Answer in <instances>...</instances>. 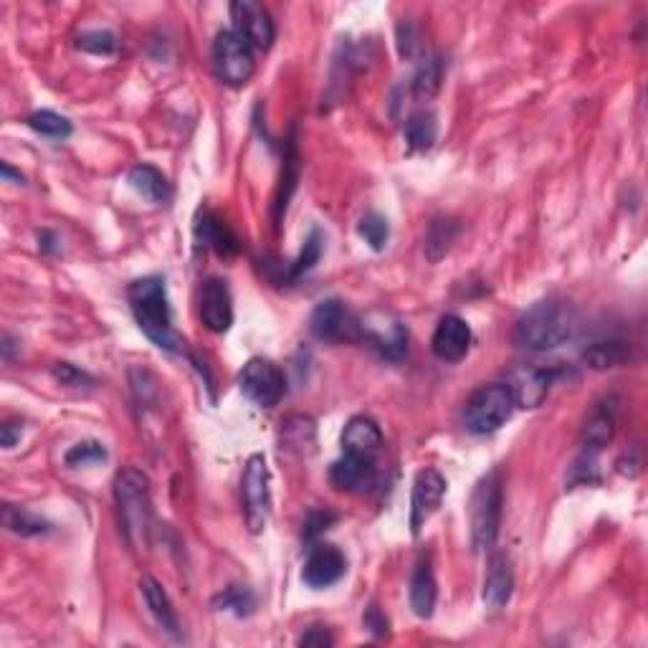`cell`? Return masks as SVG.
I'll return each instance as SVG.
<instances>
[{
	"mask_svg": "<svg viewBox=\"0 0 648 648\" xmlns=\"http://www.w3.org/2000/svg\"><path fill=\"white\" fill-rule=\"evenodd\" d=\"M504 507V479L502 469H492L476 481L469 502L471 545L476 552H489L497 545L499 527H502Z\"/></svg>",
	"mask_w": 648,
	"mask_h": 648,
	"instance_id": "cell-3",
	"label": "cell"
},
{
	"mask_svg": "<svg viewBox=\"0 0 648 648\" xmlns=\"http://www.w3.org/2000/svg\"><path fill=\"white\" fill-rule=\"evenodd\" d=\"M54 378L59 380L61 385H66V388H89V385H94L92 375H87L84 370L71 365V362H56Z\"/></svg>",
	"mask_w": 648,
	"mask_h": 648,
	"instance_id": "cell-38",
	"label": "cell"
},
{
	"mask_svg": "<svg viewBox=\"0 0 648 648\" xmlns=\"http://www.w3.org/2000/svg\"><path fill=\"white\" fill-rule=\"evenodd\" d=\"M114 499H117L119 524L132 545H145L150 535L152 504L150 481L142 471L125 469L114 479Z\"/></svg>",
	"mask_w": 648,
	"mask_h": 648,
	"instance_id": "cell-4",
	"label": "cell"
},
{
	"mask_svg": "<svg viewBox=\"0 0 648 648\" xmlns=\"http://www.w3.org/2000/svg\"><path fill=\"white\" fill-rule=\"evenodd\" d=\"M130 309L135 314V322L150 342H155L160 350L180 355L185 352V340L175 332L173 312H170V299L165 279L160 274L142 276L132 281L127 289Z\"/></svg>",
	"mask_w": 648,
	"mask_h": 648,
	"instance_id": "cell-2",
	"label": "cell"
},
{
	"mask_svg": "<svg viewBox=\"0 0 648 648\" xmlns=\"http://www.w3.org/2000/svg\"><path fill=\"white\" fill-rule=\"evenodd\" d=\"M231 18L233 31L246 38L251 44V49H271V44H274L276 38V26L266 8H261L254 0H236V3H231Z\"/></svg>",
	"mask_w": 648,
	"mask_h": 648,
	"instance_id": "cell-10",
	"label": "cell"
},
{
	"mask_svg": "<svg viewBox=\"0 0 648 648\" xmlns=\"http://www.w3.org/2000/svg\"><path fill=\"white\" fill-rule=\"evenodd\" d=\"M213 605L218 611H228L238 618H246L256 611V595L246 585H231L221 595L213 598Z\"/></svg>",
	"mask_w": 648,
	"mask_h": 648,
	"instance_id": "cell-31",
	"label": "cell"
},
{
	"mask_svg": "<svg viewBox=\"0 0 648 648\" xmlns=\"http://www.w3.org/2000/svg\"><path fill=\"white\" fill-rule=\"evenodd\" d=\"M309 330L322 342H357L365 335L357 314L342 299L319 302L309 317Z\"/></svg>",
	"mask_w": 648,
	"mask_h": 648,
	"instance_id": "cell-8",
	"label": "cell"
},
{
	"mask_svg": "<svg viewBox=\"0 0 648 648\" xmlns=\"http://www.w3.org/2000/svg\"><path fill=\"white\" fill-rule=\"evenodd\" d=\"M357 233H360V238L368 243L370 249L383 251L385 246H388V238H390L388 218L380 216V213L375 211L365 213V216L360 218V223H357Z\"/></svg>",
	"mask_w": 648,
	"mask_h": 648,
	"instance_id": "cell-34",
	"label": "cell"
},
{
	"mask_svg": "<svg viewBox=\"0 0 648 648\" xmlns=\"http://www.w3.org/2000/svg\"><path fill=\"white\" fill-rule=\"evenodd\" d=\"M471 340H474V337H471V327L466 324V319H461L459 314H446V317H441V322L436 324L431 350L438 360L459 362L469 355Z\"/></svg>",
	"mask_w": 648,
	"mask_h": 648,
	"instance_id": "cell-15",
	"label": "cell"
},
{
	"mask_svg": "<svg viewBox=\"0 0 648 648\" xmlns=\"http://www.w3.org/2000/svg\"><path fill=\"white\" fill-rule=\"evenodd\" d=\"M512 590H514L512 560H509L504 552H494V555L489 557V570H486L481 600H484L486 608L499 611V608H504V605L509 603Z\"/></svg>",
	"mask_w": 648,
	"mask_h": 648,
	"instance_id": "cell-19",
	"label": "cell"
},
{
	"mask_svg": "<svg viewBox=\"0 0 648 648\" xmlns=\"http://www.w3.org/2000/svg\"><path fill=\"white\" fill-rule=\"evenodd\" d=\"M200 319L206 324L208 332H216V335H223V332L231 330L233 324V299L231 289L223 279L218 276H211V279L203 281L200 287Z\"/></svg>",
	"mask_w": 648,
	"mask_h": 648,
	"instance_id": "cell-13",
	"label": "cell"
},
{
	"mask_svg": "<svg viewBox=\"0 0 648 648\" xmlns=\"http://www.w3.org/2000/svg\"><path fill=\"white\" fill-rule=\"evenodd\" d=\"M195 238L203 243L206 249L216 251L218 256H236L241 251L236 233L228 228L226 221L216 216L213 211H200L195 218Z\"/></svg>",
	"mask_w": 648,
	"mask_h": 648,
	"instance_id": "cell-20",
	"label": "cell"
},
{
	"mask_svg": "<svg viewBox=\"0 0 648 648\" xmlns=\"http://www.w3.org/2000/svg\"><path fill=\"white\" fill-rule=\"evenodd\" d=\"M342 451L345 454L355 456H368V459H375V456L383 451L385 438L383 431H380L378 423L368 416H352L350 421L342 428Z\"/></svg>",
	"mask_w": 648,
	"mask_h": 648,
	"instance_id": "cell-17",
	"label": "cell"
},
{
	"mask_svg": "<svg viewBox=\"0 0 648 648\" xmlns=\"http://www.w3.org/2000/svg\"><path fill=\"white\" fill-rule=\"evenodd\" d=\"M21 433H23V423H3L0 426V443H3V449H13L18 441H21Z\"/></svg>",
	"mask_w": 648,
	"mask_h": 648,
	"instance_id": "cell-42",
	"label": "cell"
},
{
	"mask_svg": "<svg viewBox=\"0 0 648 648\" xmlns=\"http://www.w3.org/2000/svg\"><path fill=\"white\" fill-rule=\"evenodd\" d=\"M398 51L403 59H416L421 51V31L413 23H400L398 26Z\"/></svg>",
	"mask_w": 648,
	"mask_h": 648,
	"instance_id": "cell-39",
	"label": "cell"
},
{
	"mask_svg": "<svg viewBox=\"0 0 648 648\" xmlns=\"http://www.w3.org/2000/svg\"><path fill=\"white\" fill-rule=\"evenodd\" d=\"M332 484L347 494H368L378 484V466L368 456L345 454L330 469Z\"/></svg>",
	"mask_w": 648,
	"mask_h": 648,
	"instance_id": "cell-14",
	"label": "cell"
},
{
	"mask_svg": "<svg viewBox=\"0 0 648 648\" xmlns=\"http://www.w3.org/2000/svg\"><path fill=\"white\" fill-rule=\"evenodd\" d=\"M362 623H365V628H368L370 633H373L375 638H385L388 636V618L383 616V611H380L378 605H370L368 611H365V616H362Z\"/></svg>",
	"mask_w": 648,
	"mask_h": 648,
	"instance_id": "cell-40",
	"label": "cell"
},
{
	"mask_svg": "<svg viewBox=\"0 0 648 648\" xmlns=\"http://www.w3.org/2000/svg\"><path fill=\"white\" fill-rule=\"evenodd\" d=\"M213 69L228 87H246L256 71L254 49L233 28L221 31L213 41Z\"/></svg>",
	"mask_w": 648,
	"mask_h": 648,
	"instance_id": "cell-6",
	"label": "cell"
},
{
	"mask_svg": "<svg viewBox=\"0 0 648 648\" xmlns=\"http://www.w3.org/2000/svg\"><path fill=\"white\" fill-rule=\"evenodd\" d=\"M443 84V59L438 54L426 56L411 79V94L418 99H433Z\"/></svg>",
	"mask_w": 648,
	"mask_h": 648,
	"instance_id": "cell-28",
	"label": "cell"
},
{
	"mask_svg": "<svg viewBox=\"0 0 648 648\" xmlns=\"http://www.w3.org/2000/svg\"><path fill=\"white\" fill-rule=\"evenodd\" d=\"M3 524H6L8 530L16 532L21 537H36V535H49L51 524L46 519L36 517L28 509L13 507V504H6L3 507Z\"/></svg>",
	"mask_w": 648,
	"mask_h": 648,
	"instance_id": "cell-30",
	"label": "cell"
},
{
	"mask_svg": "<svg viewBox=\"0 0 648 648\" xmlns=\"http://www.w3.org/2000/svg\"><path fill=\"white\" fill-rule=\"evenodd\" d=\"M446 494V479L436 469H421L413 479L411 494V532L421 535L428 519L438 512Z\"/></svg>",
	"mask_w": 648,
	"mask_h": 648,
	"instance_id": "cell-11",
	"label": "cell"
},
{
	"mask_svg": "<svg viewBox=\"0 0 648 648\" xmlns=\"http://www.w3.org/2000/svg\"><path fill=\"white\" fill-rule=\"evenodd\" d=\"M347 573V557L340 547L335 545H314L309 552L307 562H304L302 580L312 590L332 588L340 583Z\"/></svg>",
	"mask_w": 648,
	"mask_h": 648,
	"instance_id": "cell-12",
	"label": "cell"
},
{
	"mask_svg": "<svg viewBox=\"0 0 648 648\" xmlns=\"http://www.w3.org/2000/svg\"><path fill=\"white\" fill-rule=\"evenodd\" d=\"M241 499L249 530H264L271 517V474L264 454H254L246 461L241 479Z\"/></svg>",
	"mask_w": 648,
	"mask_h": 648,
	"instance_id": "cell-7",
	"label": "cell"
},
{
	"mask_svg": "<svg viewBox=\"0 0 648 648\" xmlns=\"http://www.w3.org/2000/svg\"><path fill=\"white\" fill-rule=\"evenodd\" d=\"M26 122L33 132H38V135H44V137H54V140H66V137L74 132V127H71L69 119H66L64 114L51 112V109L33 112Z\"/></svg>",
	"mask_w": 648,
	"mask_h": 648,
	"instance_id": "cell-33",
	"label": "cell"
},
{
	"mask_svg": "<svg viewBox=\"0 0 648 648\" xmlns=\"http://www.w3.org/2000/svg\"><path fill=\"white\" fill-rule=\"evenodd\" d=\"M456 236H459V226H456L451 218H436V221H431L426 233V243H423L428 259L441 261L443 256L449 254L451 243L456 241Z\"/></svg>",
	"mask_w": 648,
	"mask_h": 648,
	"instance_id": "cell-29",
	"label": "cell"
},
{
	"mask_svg": "<svg viewBox=\"0 0 648 648\" xmlns=\"http://www.w3.org/2000/svg\"><path fill=\"white\" fill-rule=\"evenodd\" d=\"M107 449L99 441H79L74 443L69 451L64 454V464L69 469H81V466H92L107 461Z\"/></svg>",
	"mask_w": 648,
	"mask_h": 648,
	"instance_id": "cell-35",
	"label": "cell"
},
{
	"mask_svg": "<svg viewBox=\"0 0 648 648\" xmlns=\"http://www.w3.org/2000/svg\"><path fill=\"white\" fill-rule=\"evenodd\" d=\"M631 360V345L621 340H600L583 350V362L593 370L621 368Z\"/></svg>",
	"mask_w": 648,
	"mask_h": 648,
	"instance_id": "cell-25",
	"label": "cell"
},
{
	"mask_svg": "<svg viewBox=\"0 0 648 648\" xmlns=\"http://www.w3.org/2000/svg\"><path fill=\"white\" fill-rule=\"evenodd\" d=\"M299 183V150L294 135L289 137L287 145H284V165H281V180L279 190H276V203H274V218L276 226L281 223V216L287 213L289 200H292L294 190H297Z\"/></svg>",
	"mask_w": 648,
	"mask_h": 648,
	"instance_id": "cell-24",
	"label": "cell"
},
{
	"mask_svg": "<svg viewBox=\"0 0 648 648\" xmlns=\"http://www.w3.org/2000/svg\"><path fill=\"white\" fill-rule=\"evenodd\" d=\"M438 600V585L433 578V567L428 557H421L416 562L411 578V608L418 618H431L436 611Z\"/></svg>",
	"mask_w": 648,
	"mask_h": 648,
	"instance_id": "cell-22",
	"label": "cell"
},
{
	"mask_svg": "<svg viewBox=\"0 0 648 648\" xmlns=\"http://www.w3.org/2000/svg\"><path fill=\"white\" fill-rule=\"evenodd\" d=\"M332 643H335V636H332L330 631L324 626H312L307 633H304L302 638H299V646H307V648H330Z\"/></svg>",
	"mask_w": 648,
	"mask_h": 648,
	"instance_id": "cell-41",
	"label": "cell"
},
{
	"mask_svg": "<svg viewBox=\"0 0 648 648\" xmlns=\"http://www.w3.org/2000/svg\"><path fill=\"white\" fill-rule=\"evenodd\" d=\"M555 380V373L545 368H535V365H524V368L514 370L509 388H512L514 403L519 408H537L542 400L550 393V385Z\"/></svg>",
	"mask_w": 648,
	"mask_h": 648,
	"instance_id": "cell-18",
	"label": "cell"
},
{
	"mask_svg": "<svg viewBox=\"0 0 648 648\" xmlns=\"http://www.w3.org/2000/svg\"><path fill=\"white\" fill-rule=\"evenodd\" d=\"M76 49L94 56H109L117 51V36L112 31H87L76 36Z\"/></svg>",
	"mask_w": 648,
	"mask_h": 648,
	"instance_id": "cell-36",
	"label": "cell"
},
{
	"mask_svg": "<svg viewBox=\"0 0 648 648\" xmlns=\"http://www.w3.org/2000/svg\"><path fill=\"white\" fill-rule=\"evenodd\" d=\"M127 183L132 185L135 193H140L142 198H147L150 203H157V206H162V203H168V200L173 198V185L168 183V178L157 168H152V165H145V162L135 165V168L130 170Z\"/></svg>",
	"mask_w": 648,
	"mask_h": 648,
	"instance_id": "cell-23",
	"label": "cell"
},
{
	"mask_svg": "<svg viewBox=\"0 0 648 648\" xmlns=\"http://www.w3.org/2000/svg\"><path fill=\"white\" fill-rule=\"evenodd\" d=\"M140 590H142V598H145L147 611H150V616L155 618L157 626L168 633L170 638H175V641H178L180 621H178V613H175L173 603H170L168 593L162 590V585L157 583L155 578H142Z\"/></svg>",
	"mask_w": 648,
	"mask_h": 648,
	"instance_id": "cell-21",
	"label": "cell"
},
{
	"mask_svg": "<svg viewBox=\"0 0 648 648\" xmlns=\"http://www.w3.org/2000/svg\"><path fill=\"white\" fill-rule=\"evenodd\" d=\"M238 385H241L243 395L261 408H274L287 393V380H284L279 365L264 360V357H251L243 365V370L238 373Z\"/></svg>",
	"mask_w": 648,
	"mask_h": 648,
	"instance_id": "cell-9",
	"label": "cell"
},
{
	"mask_svg": "<svg viewBox=\"0 0 648 648\" xmlns=\"http://www.w3.org/2000/svg\"><path fill=\"white\" fill-rule=\"evenodd\" d=\"M317 431H314V421L307 416H292L281 423L279 443L281 449L292 451V454H312L314 443H317Z\"/></svg>",
	"mask_w": 648,
	"mask_h": 648,
	"instance_id": "cell-26",
	"label": "cell"
},
{
	"mask_svg": "<svg viewBox=\"0 0 648 648\" xmlns=\"http://www.w3.org/2000/svg\"><path fill=\"white\" fill-rule=\"evenodd\" d=\"M335 522H337L335 512H330V509H314V512L307 514V519H304L302 524V540L317 542Z\"/></svg>",
	"mask_w": 648,
	"mask_h": 648,
	"instance_id": "cell-37",
	"label": "cell"
},
{
	"mask_svg": "<svg viewBox=\"0 0 648 648\" xmlns=\"http://www.w3.org/2000/svg\"><path fill=\"white\" fill-rule=\"evenodd\" d=\"M0 173H3V178L13 180L16 185H26V178H23V175L18 173V170H13L11 162H3V165H0Z\"/></svg>",
	"mask_w": 648,
	"mask_h": 648,
	"instance_id": "cell-44",
	"label": "cell"
},
{
	"mask_svg": "<svg viewBox=\"0 0 648 648\" xmlns=\"http://www.w3.org/2000/svg\"><path fill=\"white\" fill-rule=\"evenodd\" d=\"M13 350H16V340L11 335L3 337V345H0V352H3V360L11 362L13 360Z\"/></svg>",
	"mask_w": 648,
	"mask_h": 648,
	"instance_id": "cell-45",
	"label": "cell"
},
{
	"mask_svg": "<svg viewBox=\"0 0 648 648\" xmlns=\"http://www.w3.org/2000/svg\"><path fill=\"white\" fill-rule=\"evenodd\" d=\"M322 251H324L322 231H319V228H312L309 236L304 238V246L302 251H299L297 261H294L292 269H289V279L294 281V279H302L304 274H309V271L319 264V259H322Z\"/></svg>",
	"mask_w": 648,
	"mask_h": 648,
	"instance_id": "cell-32",
	"label": "cell"
},
{
	"mask_svg": "<svg viewBox=\"0 0 648 648\" xmlns=\"http://www.w3.org/2000/svg\"><path fill=\"white\" fill-rule=\"evenodd\" d=\"M616 423H618V405L616 398H605L600 403L593 405L590 416L585 418L583 431H580V443L588 454L605 449L608 443L616 436Z\"/></svg>",
	"mask_w": 648,
	"mask_h": 648,
	"instance_id": "cell-16",
	"label": "cell"
},
{
	"mask_svg": "<svg viewBox=\"0 0 648 648\" xmlns=\"http://www.w3.org/2000/svg\"><path fill=\"white\" fill-rule=\"evenodd\" d=\"M514 395L507 383H489L476 388L464 405V426L476 436L494 433L512 418Z\"/></svg>",
	"mask_w": 648,
	"mask_h": 648,
	"instance_id": "cell-5",
	"label": "cell"
},
{
	"mask_svg": "<svg viewBox=\"0 0 648 648\" xmlns=\"http://www.w3.org/2000/svg\"><path fill=\"white\" fill-rule=\"evenodd\" d=\"M38 249L44 251V254H56L61 249L59 236L54 231H41L38 233Z\"/></svg>",
	"mask_w": 648,
	"mask_h": 648,
	"instance_id": "cell-43",
	"label": "cell"
},
{
	"mask_svg": "<svg viewBox=\"0 0 648 648\" xmlns=\"http://www.w3.org/2000/svg\"><path fill=\"white\" fill-rule=\"evenodd\" d=\"M580 319L567 299L547 297L524 309L514 322V345L530 352H547L567 345L578 335Z\"/></svg>",
	"mask_w": 648,
	"mask_h": 648,
	"instance_id": "cell-1",
	"label": "cell"
},
{
	"mask_svg": "<svg viewBox=\"0 0 648 648\" xmlns=\"http://www.w3.org/2000/svg\"><path fill=\"white\" fill-rule=\"evenodd\" d=\"M405 142L411 147V152H426L431 150L433 142L438 137V122L436 114L431 109H418L411 117L405 119Z\"/></svg>",
	"mask_w": 648,
	"mask_h": 648,
	"instance_id": "cell-27",
	"label": "cell"
}]
</instances>
